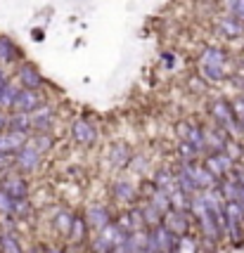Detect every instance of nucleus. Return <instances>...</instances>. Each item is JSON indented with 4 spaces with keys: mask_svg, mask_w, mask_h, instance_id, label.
Here are the masks:
<instances>
[{
    "mask_svg": "<svg viewBox=\"0 0 244 253\" xmlns=\"http://www.w3.org/2000/svg\"><path fill=\"white\" fill-rule=\"evenodd\" d=\"M209 114H211V119L216 121V126H220L223 130H228L232 137L240 135V121H237V114H235V109H232L230 100H225V97L211 100Z\"/></svg>",
    "mask_w": 244,
    "mask_h": 253,
    "instance_id": "f257e3e1",
    "label": "nucleus"
},
{
    "mask_svg": "<svg viewBox=\"0 0 244 253\" xmlns=\"http://www.w3.org/2000/svg\"><path fill=\"white\" fill-rule=\"evenodd\" d=\"M199 161H202L204 168L214 175V177H218V180H223L225 175H230L232 171H235V166L240 163L230 152H206Z\"/></svg>",
    "mask_w": 244,
    "mask_h": 253,
    "instance_id": "f03ea898",
    "label": "nucleus"
},
{
    "mask_svg": "<svg viewBox=\"0 0 244 253\" xmlns=\"http://www.w3.org/2000/svg\"><path fill=\"white\" fill-rule=\"evenodd\" d=\"M43 163V152L28 140L24 147L14 152V168L19 173H36Z\"/></svg>",
    "mask_w": 244,
    "mask_h": 253,
    "instance_id": "7ed1b4c3",
    "label": "nucleus"
},
{
    "mask_svg": "<svg viewBox=\"0 0 244 253\" xmlns=\"http://www.w3.org/2000/svg\"><path fill=\"white\" fill-rule=\"evenodd\" d=\"M71 140L79 147L90 149V147L97 145L100 130H97V126L93 121H88L85 116H79V119H74V123H71Z\"/></svg>",
    "mask_w": 244,
    "mask_h": 253,
    "instance_id": "20e7f679",
    "label": "nucleus"
},
{
    "mask_svg": "<svg viewBox=\"0 0 244 253\" xmlns=\"http://www.w3.org/2000/svg\"><path fill=\"white\" fill-rule=\"evenodd\" d=\"M17 83H19V88H31V90H43L45 88V78H43V74L33 62H19Z\"/></svg>",
    "mask_w": 244,
    "mask_h": 253,
    "instance_id": "39448f33",
    "label": "nucleus"
},
{
    "mask_svg": "<svg viewBox=\"0 0 244 253\" xmlns=\"http://www.w3.org/2000/svg\"><path fill=\"white\" fill-rule=\"evenodd\" d=\"M214 31H216L218 38L223 40H240L244 38V22L240 19H235L230 14H223V17H218L216 24H214Z\"/></svg>",
    "mask_w": 244,
    "mask_h": 253,
    "instance_id": "423d86ee",
    "label": "nucleus"
},
{
    "mask_svg": "<svg viewBox=\"0 0 244 253\" xmlns=\"http://www.w3.org/2000/svg\"><path fill=\"white\" fill-rule=\"evenodd\" d=\"M41 104H45V97H43L41 90L19 88V90H17V97H14V102H12V107H10V109H12V111H27V114H31V111H36Z\"/></svg>",
    "mask_w": 244,
    "mask_h": 253,
    "instance_id": "0eeeda50",
    "label": "nucleus"
},
{
    "mask_svg": "<svg viewBox=\"0 0 244 253\" xmlns=\"http://www.w3.org/2000/svg\"><path fill=\"white\" fill-rule=\"evenodd\" d=\"M163 227H168L178 237H188L192 232V213L188 211H168L163 215Z\"/></svg>",
    "mask_w": 244,
    "mask_h": 253,
    "instance_id": "6e6552de",
    "label": "nucleus"
},
{
    "mask_svg": "<svg viewBox=\"0 0 244 253\" xmlns=\"http://www.w3.org/2000/svg\"><path fill=\"white\" fill-rule=\"evenodd\" d=\"M0 189H5L12 199H28V194H31L28 180L24 175L14 173H5V177H0Z\"/></svg>",
    "mask_w": 244,
    "mask_h": 253,
    "instance_id": "1a4fd4ad",
    "label": "nucleus"
},
{
    "mask_svg": "<svg viewBox=\"0 0 244 253\" xmlns=\"http://www.w3.org/2000/svg\"><path fill=\"white\" fill-rule=\"evenodd\" d=\"M85 220H88V225L90 229H95L100 232L102 227H107L111 220H114V215H111V208H109L107 203H90L88 208H85Z\"/></svg>",
    "mask_w": 244,
    "mask_h": 253,
    "instance_id": "9d476101",
    "label": "nucleus"
},
{
    "mask_svg": "<svg viewBox=\"0 0 244 253\" xmlns=\"http://www.w3.org/2000/svg\"><path fill=\"white\" fill-rule=\"evenodd\" d=\"M133 161V149L128 142H114V145L107 149V163L111 168L121 171V168H128Z\"/></svg>",
    "mask_w": 244,
    "mask_h": 253,
    "instance_id": "9b49d317",
    "label": "nucleus"
},
{
    "mask_svg": "<svg viewBox=\"0 0 244 253\" xmlns=\"http://www.w3.org/2000/svg\"><path fill=\"white\" fill-rule=\"evenodd\" d=\"M90 237V225L85 220L83 213H74V220H71V227H69V234L64 237L69 246H83Z\"/></svg>",
    "mask_w": 244,
    "mask_h": 253,
    "instance_id": "f8f14e48",
    "label": "nucleus"
},
{
    "mask_svg": "<svg viewBox=\"0 0 244 253\" xmlns=\"http://www.w3.org/2000/svg\"><path fill=\"white\" fill-rule=\"evenodd\" d=\"M53 123H54V109L45 102L36 111H31V130L33 133H48L53 130Z\"/></svg>",
    "mask_w": 244,
    "mask_h": 253,
    "instance_id": "ddd939ff",
    "label": "nucleus"
},
{
    "mask_svg": "<svg viewBox=\"0 0 244 253\" xmlns=\"http://www.w3.org/2000/svg\"><path fill=\"white\" fill-rule=\"evenodd\" d=\"M204 135H206V152H225L228 145L235 140V137H232L228 130H223L220 126L204 128Z\"/></svg>",
    "mask_w": 244,
    "mask_h": 253,
    "instance_id": "4468645a",
    "label": "nucleus"
},
{
    "mask_svg": "<svg viewBox=\"0 0 244 253\" xmlns=\"http://www.w3.org/2000/svg\"><path fill=\"white\" fill-rule=\"evenodd\" d=\"M228 64V50L218 45H206L199 52V67H225Z\"/></svg>",
    "mask_w": 244,
    "mask_h": 253,
    "instance_id": "2eb2a0df",
    "label": "nucleus"
},
{
    "mask_svg": "<svg viewBox=\"0 0 244 253\" xmlns=\"http://www.w3.org/2000/svg\"><path fill=\"white\" fill-rule=\"evenodd\" d=\"M111 197L116 201H121V203H136L137 201V187L131 182V180H126V177H121V180H116L114 185H111Z\"/></svg>",
    "mask_w": 244,
    "mask_h": 253,
    "instance_id": "dca6fc26",
    "label": "nucleus"
},
{
    "mask_svg": "<svg viewBox=\"0 0 244 253\" xmlns=\"http://www.w3.org/2000/svg\"><path fill=\"white\" fill-rule=\"evenodd\" d=\"M24 54L19 50V45L14 43L12 38L7 36H0V67H10V64H17Z\"/></svg>",
    "mask_w": 244,
    "mask_h": 253,
    "instance_id": "f3484780",
    "label": "nucleus"
},
{
    "mask_svg": "<svg viewBox=\"0 0 244 253\" xmlns=\"http://www.w3.org/2000/svg\"><path fill=\"white\" fill-rule=\"evenodd\" d=\"M28 142V133H19V130H2L0 133V152H10L14 154L19 147H24Z\"/></svg>",
    "mask_w": 244,
    "mask_h": 253,
    "instance_id": "a211bd4d",
    "label": "nucleus"
},
{
    "mask_svg": "<svg viewBox=\"0 0 244 253\" xmlns=\"http://www.w3.org/2000/svg\"><path fill=\"white\" fill-rule=\"evenodd\" d=\"M176 187L180 189V192H185L188 197H194V194H199V189H197V185H194V180L190 177V173L183 168V166H178L176 168Z\"/></svg>",
    "mask_w": 244,
    "mask_h": 253,
    "instance_id": "6ab92c4d",
    "label": "nucleus"
},
{
    "mask_svg": "<svg viewBox=\"0 0 244 253\" xmlns=\"http://www.w3.org/2000/svg\"><path fill=\"white\" fill-rule=\"evenodd\" d=\"M140 215H142V223H145L147 229H152V227H157V225H162L163 223V213L162 211H157L149 201L140 203Z\"/></svg>",
    "mask_w": 244,
    "mask_h": 253,
    "instance_id": "aec40b11",
    "label": "nucleus"
},
{
    "mask_svg": "<svg viewBox=\"0 0 244 253\" xmlns=\"http://www.w3.org/2000/svg\"><path fill=\"white\" fill-rule=\"evenodd\" d=\"M147 201L157 208V211H162L163 215L171 211V197H168V192L166 189H159V187H154L152 189V194L147 197Z\"/></svg>",
    "mask_w": 244,
    "mask_h": 253,
    "instance_id": "412c9836",
    "label": "nucleus"
},
{
    "mask_svg": "<svg viewBox=\"0 0 244 253\" xmlns=\"http://www.w3.org/2000/svg\"><path fill=\"white\" fill-rule=\"evenodd\" d=\"M10 130H19V133H31V114L27 111H12L10 121H7Z\"/></svg>",
    "mask_w": 244,
    "mask_h": 253,
    "instance_id": "4be33fe9",
    "label": "nucleus"
},
{
    "mask_svg": "<svg viewBox=\"0 0 244 253\" xmlns=\"http://www.w3.org/2000/svg\"><path fill=\"white\" fill-rule=\"evenodd\" d=\"M71 220H74V211H69V208H62L59 213L53 215V227L57 229V234H59V237H67L69 234Z\"/></svg>",
    "mask_w": 244,
    "mask_h": 253,
    "instance_id": "5701e85b",
    "label": "nucleus"
},
{
    "mask_svg": "<svg viewBox=\"0 0 244 253\" xmlns=\"http://www.w3.org/2000/svg\"><path fill=\"white\" fill-rule=\"evenodd\" d=\"M178 159H180V163H194V161L202 159V152L194 145H190L188 140H180L178 142Z\"/></svg>",
    "mask_w": 244,
    "mask_h": 253,
    "instance_id": "b1692460",
    "label": "nucleus"
},
{
    "mask_svg": "<svg viewBox=\"0 0 244 253\" xmlns=\"http://www.w3.org/2000/svg\"><path fill=\"white\" fill-rule=\"evenodd\" d=\"M100 234H102V237H105V239H107L111 246H121L123 241H126V237H128L121 227L114 223V220H111L107 227H102V229H100Z\"/></svg>",
    "mask_w": 244,
    "mask_h": 253,
    "instance_id": "393cba45",
    "label": "nucleus"
},
{
    "mask_svg": "<svg viewBox=\"0 0 244 253\" xmlns=\"http://www.w3.org/2000/svg\"><path fill=\"white\" fill-rule=\"evenodd\" d=\"M152 182L154 187H159V189H166V192H171V189H176V175L171 168H159L154 177H152Z\"/></svg>",
    "mask_w": 244,
    "mask_h": 253,
    "instance_id": "a878e982",
    "label": "nucleus"
},
{
    "mask_svg": "<svg viewBox=\"0 0 244 253\" xmlns=\"http://www.w3.org/2000/svg\"><path fill=\"white\" fill-rule=\"evenodd\" d=\"M0 253H27L12 232H0Z\"/></svg>",
    "mask_w": 244,
    "mask_h": 253,
    "instance_id": "bb28decb",
    "label": "nucleus"
},
{
    "mask_svg": "<svg viewBox=\"0 0 244 253\" xmlns=\"http://www.w3.org/2000/svg\"><path fill=\"white\" fill-rule=\"evenodd\" d=\"M17 90H19V83H17V80H7V85H5L2 93H0V109L12 107L14 97H17Z\"/></svg>",
    "mask_w": 244,
    "mask_h": 253,
    "instance_id": "cd10ccee",
    "label": "nucleus"
},
{
    "mask_svg": "<svg viewBox=\"0 0 244 253\" xmlns=\"http://www.w3.org/2000/svg\"><path fill=\"white\" fill-rule=\"evenodd\" d=\"M199 69H202V78H206L209 83H223V80H228L225 67H199Z\"/></svg>",
    "mask_w": 244,
    "mask_h": 253,
    "instance_id": "c85d7f7f",
    "label": "nucleus"
},
{
    "mask_svg": "<svg viewBox=\"0 0 244 253\" xmlns=\"http://www.w3.org/2000/svg\"><path fill=\"white\" fill-rule=\"evenodd\" d=\"M28 140H31L33 145L38 147L43 154H45V152H50V149L54 147V135L50 133V130H48V133H36L33 137H28Z\"/></svg>",
    "mask_w": 244,
    "mask_h": 253,
    "instance_id": "c756f323",
    "label": "nucleus"
},
{
    "mask_svg": "<svg viewBox=\"0 0 244 253\" xmlns=\"http://www.w3.org/2000/svg\"><path fill=\"white\" fill-rule=\"evenodd\" d=\"M12 208H14V199L5 189H0V215L2 218H12Z\"/></svg>",
    "mask_w": 244,
    "mask_h": 253,
    "instance_id": "7c9ffc66",
    "label": "nucleus"
},
{
    "mask_svg": "<svg viewBox=\"0 0 244 253\" xmlns=\"http://www.w3.org/2000/svg\"><path fill=\"white\" fill-rule=\"evenodd\" d=\"M31 201L28 199H14V208H12V218H28L31 215Z\"/></svg>",
    "mask_w": 244,
    "mask_h": 253,
    "instance_id": "2f4dec72",
    "label": "nucleus"
},
{
    "mask_svg": "<svg viewBox=\"0 0 244 253\" xmlns=\"http://www.w3.org/2000/svg\"><path fill=\"white\" fill-rule=\"evenodd\" d=\"M225 7H228V14L244 22V0H225Z\"/></svg>",
    "mask_w": 244,
    "mask_h": 253,
    "instance_id": "473e14b6",
    "label": "nucleus"
},
{
    "mask_svg": "<svg viewBox=\"0 0 244 253\" xmlns=\"http://www.w3.org/2000/svg\"><path fill=\"white\" fill-rule=\"evenodd\" d=\"M111 249H114V246H111V244H109V241L105 239L100 232L95 234V239L90 241V251H93V253H109Z\"/></svg>",
    "mask_w": 244,
    "mask_h": 253,
    "instance_id": "72a5a7b5",
    "label": "nucleus"
},
{
    "mask_svg": "<svg viewBox=\"0 0 244 253\" xmlns=\"http://www.w3.org/2000/svg\"><path fill=\"white\" fill-rule=\"evenodd\" d=\"M12 168H14V154L0 152V173H10Z\"/></svg>",
    "mask_w": 244,
    "mask_h": 253,
    "instance_id": "f704fd0d",
    "label": "nucleus"
},
{
    "mask_svg": "<svg viewBox=\"0 0 244 253\" xmlns=\"http://www.w3.org/2000/svg\"><path fill=\"white\" fill-rule=\"evenodd\" d=\"M162 67L163 69H173V67H176V54L171 52V50L162 52Z\"/></svg>",
    "mask_w": 244,
    "mask_h": 253,
    "instance_id": "c9c22d12",
    "label": "nucleus"
},
{
    "mask_svg": "<svg viewBox=\"0 0 244 253\" xmlns=\"http://www.w3.org/2000/svg\"><path fill=\"white\" fill-rule=\"evenodd\" d=\"M7 121H10V114H7L5 109H0V133L7 130Z\"/></svg>",
    "mask_w": 244,
    "mask_h": 253,
    "instance_id": "e433bc0d",
    "label": "nucleus"
},
{
    "mask_svg": "<svg viewBox=\"0 0 244 253\" xmlns=\"http://www.w3.org/2000/svg\"><path fill=\"white\" fill-rule=\"evenodd\" d=\"M31 36H33V40H38V43H41V40L45 38V33H43V28H33V31H31Z\"/></svg>",
    "mask_w": 244,
    "mask_h": 253,
    "instance_id": "4c0bfd02",
    "label": "nucleus"
},
{
    "mask_svg": "<svg viewBox=\"0 0 244 253\" xmlns=\"http://www.w3.org/2000/svg\"><path fill=\"white\" fill-rule=\"evenodd\" d=\"M7 74H5V71H2V67H0V93H2V88H5V85H7Z\"/></svg>",
    "mask_w": 244,
    "mask_h": 253,
    "instance_id": "58836bf2",
    "label": "nucleus"
},
{
    "mask_svg": "<svg viewBox=\"0 0 244 253\" xmlns=\"http://www.w3.org/2000/svg\"><path fill=\"white\" fill-rule=\"evenodd\" d=\"M45 253H64V249H62V246H48Z\"/></svg>",
    "mask_w": 244,
    "mask_h": 253,
    "instance_id": "ea45409f",
    "label": "nucleus"
},
{
    "mask_svg": "<svg viewBox=\"0 0 244 253\" xmlns=\"http://www.w3.org/2000/svg\"><path fill=\"white\" fill-rule=\"evenodd\" d=\"M109 253H126V251H123V246H114Z\"/></svg>",
    "mask_w": 244,
    "mask_h": 253,
    "instance_id": "a19ab883",
    "label": "nucleus"
},
{
    "mask_svg": "<svg viewBox=\"0 0 244 253\" xmlns=\"http://www.w3.org/2000/svg\"><path fill=\"white\" fill-rule=\"evenodd\" d=\"M64 253H79V251H74V249H64Z\"/></svg>",
    "mask_w": 244,
    "mask_h": 253,
    "instance_id": "79ce46f5",
    "label": "nucleus"
},
{
    "mask_svg": "<svg viewBox=\"0 0 244 253\" xmlns=\"http://www.w3.org/2000/svg\"><path fill=\"white\" fill-rule=\"evenodd\" d=\"M240 62H242V67H244V54H242V59H240Z\"/></svg>",
    "mask_w": 244,
    "mask_h": 253,
    "instance_id": "37998d69",
    "label": "nucleus"
}]
</instances>
